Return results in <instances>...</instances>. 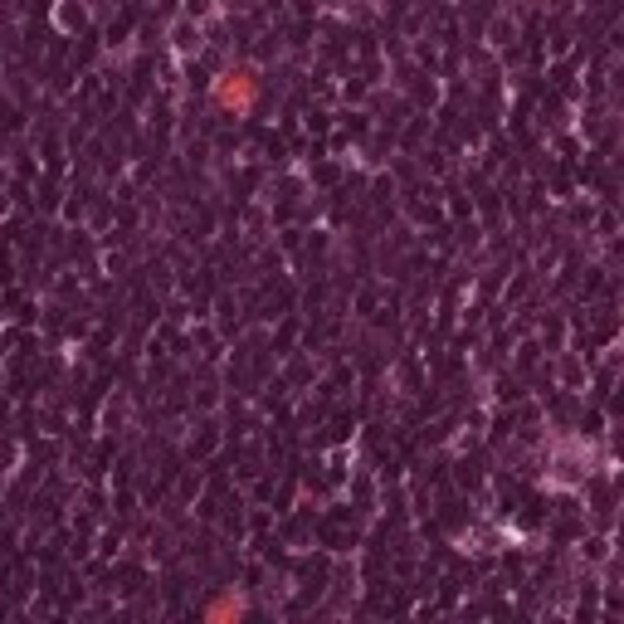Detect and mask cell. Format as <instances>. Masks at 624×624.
Returning a JSON list of instances; mask_svg holds the SVG:
<instances>
[{
  "mask_svg": "<svg viewBox=\"0 0 624 624\" xmlns=\"http://www.w3.org/2000/svg\"><path fill=\"white\" fill-rule=\"evenodd\" d=\"M244 610H249V605H244L239 595H220V600L205 610V620H210V624H225V620H239Z\"/></svg>",
  "mask_w": 624,
  "mask_h": 624,
  "instance_id": "cell-2",
  "label": "cell"
},
{
  "mask_svg": "<svg viewBox=\"0 0 624 624\" xmlns=\"http://www.w3.org/2000/svg\"><path fill=\"white\" fill-rule=\"evenodd\" d=\"M215 108H225V113L234 117H244V113H254V103H259V78H254V69H225V74L215 78Z\"/></svg>",
  "mask_w": 624,
  "mask_h": 624,
  "instance_id": "cell-1",
  "label": "cell"
}]
</instances>
